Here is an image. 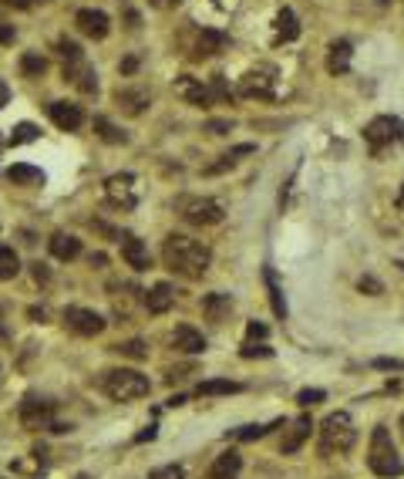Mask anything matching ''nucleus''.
Segmentation results:
<instances>
[{"label":"nucleus","instance_id":"1","mask_svg":"<svg viewBox=\"0 0 404 479\" xmlns=\"http://www.w3.org/2000/svg\"><path fill=\"white\" fill-rule=\"evenodd\" d=\"M162 264L186 280H199L212 264V250L186 233H169L162 243Z\"/></svg>","mask_w":404,"mask_h":479},{"label":"nucleus","instance_id":"2","mask_svg":"<svg viewBox=\"0 0 404 479\" xmlns=\"http://www.w3.org/2000/svg\"><path fill=\"white\" fill-rule=\"evenodd\" d=\"M101 388L112 402H135V399H145L152 392L149 378L135 368H112L101 375Z\"/></svg>","mask_w":404,"mask_h":479},{"label":"nucleus","instance_id":"3","mask_svg":"<svg viewBox=\"0 0 404 479\" xmlns=\"http://www.w3.org/2000/svg\"><path fill=\"white\" fill-rule=\"evenodd\" d=\"M367 466H371V473H374V476H381V479L401 476V473H404V462H401V456H398V449H394V442H391V432H387L384 425H377V429H374V436H371Z\"/></svg>","mask_w":404,"mask_h":479},{"label":"nucleus","instance_id":"4","mask_svg":"<svg viewBox=\"0 0 404 479\" xmlns=\"http://www.w3.org/2000/svg\"><path fill=\"white\" fill-rule=\"evenodd\" d=\"M357 442V429L347 412H334L320 425V452H347Z\"/></svg>","mask_w":404,"mask_h":479},{"label":"nucleus","instance_id":"5","mask_svg":"<svg viewBox=\"0 0 404 479\" xmlns=\"http://www.w3.org/2000/svg\"><path fill=\"white\" fill-rule=\"evenodd\" d=\"M364 138L371 145V152H381L391 142H404V122L394 115H377L364 125Z\"/></svg>","mask_w":404,"mask_h":479},{"label":"nucleus","instance_id":"6","mask_svg":"<svg viewBox=\"0 0 404 479\" xmlns=\"http://www.w3.org/2000/svg\"><path fill=\"white\" fill-rule=\"evenodd\" d=\"M223 216H226L223 206L209 196H195V199L182 203V220L193 223V227H216V223H223Z\"/></svg>","mask_w":404,"mask_h":479},{"label":"nucleus","instance_id":"7","mask_svg":"<svg viewBox=\"0 0 404 479\" xmlns=\"http://www.w3.org/2000/svg\"><path fill=\"white\" fill-rule=\"evenodd\" d=\"M20 422H24V429H47L51 422H54V402H47V399H40V395H24V402H20Z\"/></svg>","mask_w":404,"mask_h":479},{"label":"nucleus","instance_id":"8","mask_svg":"<svg viewBox=\"0 0 404 479\" xmlns=\"http://www.w3.org/2000/svg\"><path fill=\"white\" fill-rule=\"evenodd\" d=\"M273 88H276V68L273 64H260L243 75L239 81V92L246 98H273Z\"/></svg>","mask_w":404,"mask_h":479},{"label":"nucleus","instance_id":"9","mask_svg":"<svg viewBox=\"0 0 404 479\" xmlns=\"http://www.w3.org/2000/svg\"><path fill=\"white\" fill-rule=\"evenodd\" d=\"M64 324L71 327L75 334H81V338H95V334L105 331L108 321L98 310H88V307H64Z\"/></svg>","mask_w":404,"mask_h":479},{"label":"nucleus","instance_id":"10","mask_svg":"<svg viewBox=\"0 0 404 479\" xmlns=\"http://www.w3.org/2000/svg\"><path fill=\"white\" fill-rule=\"evenodd\" d=\"M75 27L84 34V38L105 41V38H108V31H112V17H108L105 10L84 7V10H77V14H75Z\"/></svg>","mask_w":404,"mask_h":479},{"label":"nucleus","instance_id":"11","mask_svg":"<svg viewBox=\"0 0 404 479\" xmlns=\"http://www.w3.org/2000/svg\"><path fill=\"white\" fill-rule=\"evenodd\" d=\"M105 196L121 206V210H132L135 203H138V196H135V176L132 173H115L105 179Z\"/></svg>","mask_w":404,"mask_h":479},{"label":"nucleus","instance_id":"12","mask_svg":"<svg viewBox=\"0 0 404 479\" xmlns=\"http://www.w3.org/2000/svg\"><path fill=\"white\" fill-rule=\"evenodd\" d=\"M47 115H51V122L58 125L61 132H75V129L84 125V112H81V105H75V101H51V105H47Z\"/></svg>","mask_w":404,"mask_h":479},{"label":"nucleus","instance_id":"13","mask_svg":"<svg viewBox=\"0 0 404 479\" xmlns=\"http://www.w3.org/2000/svg\"><path fill=\"white\" fill-rule=\"evenodd\" d=\"M64 78H68L71 85H77L84 95H95L98 92V75L88 61H71V64H64Z\"/></svg>","mask_w":404,"mask_h":479},{"label":"nucleus","instance_id":"14","mask_svg":"<svg viewBox=\"0 0 404 479\" xmlns=\"http://www.w3.org/2000/svg\"><path fill=\"white\" fill-rule=\"evenodd\" d=\"M121 257L132 270H149V247L135 233H121Z\"/></svg>","mask_w":404,"mask_h":479},{"label":"nucleus","instance_id":"15","mask_svg":"<svg viewBox=\"0 0 404 479\" xmlns=\"http://www.w3.org/2000/svg\"><path fill=\"white\" fill-rule=\"evenodd\" d=\"M172 345L182 351V355H202L206 351V338L202 331H195L193 324H179L172 331Z\"/></svg>","mask_w":404,"mask_h":479},{"label":"nucleus","instance_id":"16","mask_svg":"<svg viewBox=\"0 0 404 479\" xmlns=\"http://www.w3.org/2000/svg\"><path fill=\"white\" fill-rule=\"evenodd\" d=\"M115 101H118V108H125L128 115H142L149 108V92L145 88H118Z\"/></svg>","mask_w":404,"mask_h":479},{"label":"nucleus","instance_id":"17","mask_svg":"<svg viewBox=\"0 0 404 479\" xmlns=\"http://www.w3.org/2000/svg\"><path fill=\"white\" fill-rule=\"evenodd\" d=\"M175 304V290H172V284H155L149 294H145V307H149V314H165L169 307Z\"/></svg>","mask_w":404,"mask_h":479},{"label":"nucleus","instance_id":"18","mask_svg":"<svg viewBox=\"0 0 404 479\" xmlns=\"http://www.w3.org/2000/svg\"><path fill=\"white\" fill-rule=\"evenodd\" d=\"M179 92L189 98L193 105H199V108H209L212 101H216V98H212V88H206L202 81H195V78H189V75L179 78Z\"/></svg>","mask_w":404,"mask_h":479},{"label":"nucleus","instance_id":"19","mask_svg":"<svg viewBox=\"0 0 404 479\" xmlns=\"http://www.w3.org/2000/svg\"><path fill=\"white\" fill-rule=\"evenodd\" d=\"M226 48V34L223 31H212V27H202L199 38H195V58H209L216 51Z\"/></svg>","mask_w":404,"mask_h":479},{"label":"nucleus","instance_id":"20","mask_svg":"<svg viewBox=\"0 0 404 479\" xmlns=\"http://www.w3.org/2000/svg\"><path fill=\"white\" fill-rule=\"evenodd\" d=\"M239 469H243V459H239V452H236V449H230V452H223L219 459L212 462L209 479H236V476H239Z\"/></svg>","mask_w":404,"mask_h":479},{"label":"nucleus","instance_id":"21","mask_svg":"<svg viewBox=\"0 0 404 479\" xmlns=\"http://www.w3.org/2000/svg\"><path fill=\"white\" fill-rule=\"evenodd\" d=\"M47 250H51L58 260H75L77 253H81V240L71 236V233H54V236L47 240Z\"/></svg>","mask_w":404,"mask_h":479},{"label":"nucleus","instance_id":"22","mask_svg":"<svg viewBox=\"0 0 404 479\" xmlns=\"http://www.w3.org/2000/svg\"><path fill=\"white\" fill-rule=\"evenodd\" d=\"M310 429H313V422H310V415H300V419L293 422V425H290V432H287V439H283V445H280V449H283V452H297V449H300V445H304V442L310 439Z\"/></svg>","mask_w":404,"mask_h":479},{"label":"nucleus","instance_id":"23","mask_svg":"<svg viewBox=\"0 0 404 479\" xmlns=\"http://www.w3.org/2000/svg\"><path fill=\"white\" fill-rule=\"evenodd\" d=\"M350 55H354L350 41H334V44H330V55H327L330 75H344L347 68H350Z\"/></svg>","mask_w":404,"mask_h":479},{"label":"nucleus","instance_id":"24","mask_svg":"<svg viewBox=\"0 0 404 479\" xmlns=\"http://www.w3.org/2000/svg\"><path fill=\"white\" fill-rule=\"evenodd\" d=\"M7 179H10L14 186H38V183H44V173H40L38 166H27V162H14V166L7 169Z\"/></svg>","mask_w":404,"mask_h":479},{"label":"nucleus","instance_id":"25","mask_svg":"<svg viewBox=\"0 0 404 479\" xmlns=\"http://www.w3.org/2000/svg\"><path fill=\"white\" fill-rule=\"evenodd\" d=\"M263 280H267V290H269V304H273V314L276 317H287V301H283V287L276 280L273 267H263Z\"/></svg>","mask_w":404,"mask_h":479},{"label":"nucleus","instance_id":"26","mask_svg":"<svg viewBox=\"0 0 404 479\" xmlns=\"http://www.w3.org/2000/svg\"><path fill=\"white\" fill-rule=\"evenodd\" d=\"M230 307H232L230 294H206V297H202V310L209 314V321H216V324L230 314Z\"/></svg>","mask_w":404,"mask_h":479},{"label":"nucleus","instance_id":"27","mask_svg":"<svg viewBox=\"0 0 404 479\" xmlns=\"http://www.w3.org/2000/svg\"><path fill=\"white\" fill-rule=\"evenodd\" d=\"M253 152V145H236V149H230V152H223L212 166H206L202 173L206 176H219V173H226V169H232L236 162H239V155H250Z\"/></svg>","mask_w":404,"mask_h":479},{"label":"nucleus","instance_id":"28","mask_svg":"<svg viewBox=\"0 0 404 479\" xmlns=\"http://www.w3.org/2000/svg\"><path fill=\"white\" fill-rule=\"evenodd\" d=\"M195 392H199L202 399H212V395H236V392H243V385L230 382V378H212V382H202Z\"/></svg>","mask_w":404,"mask_h":479},{"label":"nucleus","instance_id":"29","mask_svg":"<svg viewBox=\"0 0 404 479\" xmlns=\"http://www.w3.org/2000/svg\"><path fill=\"white\" fill-rule=\"evenodd\" d=\"M300 34V27H297V14L283 7L280 14H276V41H293Z\"/></svg>","mask_w":404,"mask_h":479},{"label":"nucleus","instance_id":"30","mask_svg":"<svg viewBox=\"0 0 404 479\" xmlns=\"http://www.w3.org/2000/svg\"><path fill=\"white\" fill-rule=\"evenodd\" d=\"M20 273V257L14 253V247L0 243V280H14Z\"/></svg>","mask_w":404,"mask_h":479},{"label":"nucleus","instance_id":"31","mask_svg":"<svg viewBox=\"0 0 404 479\" xmlns=\"http://www.w3.org/2000/svg\"><path fill=\"white\" fill-rule=\"evenodd\" d=\"M280 425H283V419H276L273 425H243V429H236V432H232V439H236V442L260 439V436H267L269 429H280Z\"/></svg>","mask_w":404,"mask_h":479},{"label":"nucleus","instance_id":"32","mask_svg":"<svg viewBox=\"0 0 404 479\" xmlns=\"http://www.w3.org/2000/svg\"><path fill=\"white\" fill-rule=\"evenodd\" d=\"M95 129H98V135H101L105 142H112V145H125V142H128V135L118 132L108 118H95Z\"/></svg>","mask_w":404,"mask_h":479},{"label":"nucleus","instance_id":"33","mask_svg":"<svg viewBox=\"0 0 404 479\" xmlns=\"http://www.w3.org/2000/svg\"><path fill=\"white\" fill-rule=\"evenodd\" d=\"M20 71L27 78H40L44 71H47V61L40 58V55H34V51H27L24 58H20Z\"/></svg>","mask_w":404,"mask_h":479},{"label":"nucleus","instance_id":"34","mask_svg":"<svg viewBox=\"0 0 404 479\" xmlns=\"http://www.w3.org/2000/svg\"><path fill=\"white\" fill-rule=\"evenodd\" d=\"M38 125H31V122H20L14 125V132H10V145H27V142H34L38 138Z\"/></svg>","mask_w":404,"mask_h":479},{"label":"nucleus","instance_id":"35","mask_svg":"<svg viewBox=\"0 0 404 479\" xmlns=\"http://www.w3.org/2000/svg\"><path fill=\"white\" fill-rule=\"evenodd\" d=\"M58 51H61V58L68 61V64H71V61H84V51L77 48L75 41H68V38L58 41Z\"/></svg>","mask_w":404,"mask_h":479},{"label":"nucleus","instance_id":"36","mask_svg":"<svg viewBox=\"0 0 404 479\" xmlns=\"http://www.w3.org/2000/svg\"><path fill=\"white\" fill-rule=\"evenodd\" d=\"M324 399H327V392H324V388H304V392H297V402L304 405V408L324 402Z\"/></svg>","mask_w":404,"mask_h":479},{"label":"nucleus","instance_id":"37","mask_svg":"<svg viewBox=\"0 0 404 479\" xmlns=\"http://www.w3.org/2000/svg\"><path fill=\"white\" fill-rule=\"evenodd\" d=\"M118 355H128V358H145V341H138V338H132V341H121V345H115Z\"/></svg>","mask_w":404,"mask_h":479},{"label":"nucleus","instance_id":"38","mask_svg":"<svg viewBox=\"0 0 404 479\" xmlns=\"http://www.w3.org/2000/svg\"><path fill=\"white\" fill-rule=\"evenodd\" d=\"M149 479H186V469L182 466H158V469H152V476Z\"/></svg>","mask_w":404,"mask_h":479},{"label":"nucleus","instance_id":"39","mask_svg":"<svg viewBox=\"0 0 404 479\" xmlns=\"http://www.w3.org/2000/svg\"><path fill=\"white\" fill-rule=\"evenodd\" d=\"M212 98H232V88L226 85V78L223 75L212 78Z\"/></svg>","mask_w":404,"mask_h":479},{"label":"nucleus","instance_id":"40","mask_svg":"<svg viewBox=\"0 0 404 479\" xmlns=\"http://www.w3.org/2000/svg\"><path fill=\"white\" fill-rule=\"evenodd\" d=\"M239 355H243V358H269V355H273V348H267V345H246Z\"/></svg>","mask_w":404,"mask_h":479},{"label":"nucleus","instance_id":"41","mask_svg":"<svg viewBox=\"0 0 404 479\" xmlns=\"http://www.w3.org/2000/svg\"><path fill=\"white\" fill-rule=\"evenodd\" d=\"M17 38V31H14V24H7V20H0V44H14Z\"/></svg>","mask_w":404,"mask_h":479},{"label":"nucleus","instance_id":"42","mask_svg":"<svg viewBox=\"0 0 404 479\" xmlns=\"http://www.w3.org/2000/svg\"><path fill=\"white\" fill-rule=\"evenodd\" d=\"M206 129H209L212 135H226L232 129V122H223V118H212L209 125H206Z\"/></svg>","mask_w":404,"mask_h":479},{"label":"nucleus","instance_id":"43","mask_svg":"<svg viewBox=\"0 0 404 479\" xmlns=\"http://www.w3.org/2000/svg\"><path fill=\"white\" fill-rule=\"evenodd\" d=\"M357 287L361 290H371V294H381V284H377V280H374V277H361V284H357Z\"/></svg>","mask_w":404,"mask_h":479},{"label":"nucleus","instance_id":"44","mask_svg":"<svg viewBox=\"0 0 404 479\" xmlns=\"http://www.w3.org/2000/svg\"><path fill=\"white\" fill-rule=\"evenodd\" d=\"M246 338H267V324H256V321H250V324H246Z\"/></svg>","mask_w":404,"mask_h":479},{"label":"nucleus","instance_id":"45","mask_svg":"<svg viewBox=\"0 0 404 479\" xmlns=\"http://www.w3.org/2000/svg\"><path fill=\"white\" fill-rule=\"evenodd\" d=\"M152 7H158V10H172V7H179L182 0H149Z\"/></svg>","mask_w":404,"mask_h":479},{"label":"nucleus","instance_id":"46","mask_svg":"<svg viewBox=\"0 0 404 479\" xmlns=\"http://www.w3.org/2000/svg\"><path fill=\"white\" fill-rule=\"evenodd\" d=\"M10 101V88H7V81H0V108Z\"/></svg>","mask_w":404,"mask_h":479},{"label":"nucleus","instance_id":"47","mask_svg":"<svg viewBox=\"0 0 404 479\" xmlns=\"http://www.w3.org/2000/svg\"><path fill=\"white\" fill-rule=\"evenodd\" d=\"M135 68H138V61H135V58H125V61H121V71H125V75H132Z\"/></svg>","mask_w":404,"mask_h":479},{"label":"nucleus","instance_id":"48","mask_svg":"<svg viewBox=\"0 0 404 479\" xmlns=\"http://www.w3.org/2000/svg\"><path fill=\"white\" fill-rule=\"evenodd\" d=\"M3 3H7V7H17V10H24V7H31L34 0H3Z\"/></svg>","mask_w":404,"mask_h":479},{"label":"nucleus","instance_id":"49","mask_svg":"<svg viewBox=\"0 0 404 479\" xmlns=\"http://www.w3.org/2000/svg\"><path fill=\"white\" fill-rule=\"evenodd\" d=\"M34 277H38V280H47V270H44V264H34Z\"/></svg>","mask_w":404,"mask_h":479},{"label":"nucleus","instance_id":"50","mask_svg":"<svg viewBox=\"0 0 404 479\" xmlns=\"http://www.w3.org/2000/svg\"><path fill=\"white\" fill-rule=\"evenodd\" d=\"M3 334H7V327H3V324H0V338H3Z\"/></svg>","mask_w":404,"mask_h":479},{"label":"nucleus","instance_id":"51","mask_svg":"<svg viewBox=\"0 0 404 479\" xmlns=\"http://www.w3.org/2000/svg\"><path fill=\"white\" fill-rule=\"evenodd\" d=\"M77 479H88V476H77Z\"/></svg>","mask_w":404,"mask_h":479},{"label":"nucleus","instance_id":"52","mask_svg":"<svg viewBox=\"0 0 404 479\" xmlns=\"http://www.w3.org/2000/svg\"><path fill=\"white\" fill-rule=\"evenodd\" d=\"M401 425H404V419H401Z\"/></svg>","mask_w":404,"mask_h":479}]
</instances>
